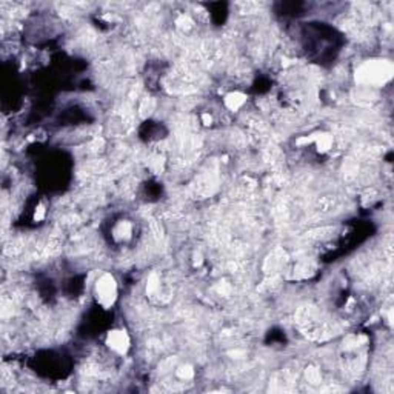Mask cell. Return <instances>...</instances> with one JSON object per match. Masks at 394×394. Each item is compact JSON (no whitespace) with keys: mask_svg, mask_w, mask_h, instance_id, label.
I'll list each match as a JSON object with an SVG mask.
<instances>
[{"mask_svg":"<svg viewBox=\"0 0 394 394\" xmlns=\"http://www.w3.org/2000/svg\"><path fill=\"white\" fill-rule=\"evenodd\" d=\"M94 296L98 305H102L103 308H110L114 305L115 299H117V282H115L113 274L105 273L98 277L94 285Z\"/></svg>","mask_w":394,"mask_h":394,"instance_id":"1","label":"cell"},{"mask_svg":"<svg viewBox=\"0 0 394 394\" xmlns=\"http://www.w3.org/2000/svg\"><path fill=\"white\" fill-rule=\"evenodd\" d=\"M130 337L123 329H113L106 336V345H108L114 353L120 356L127 354L130 350Z\"/></svg>","mask_w":394,"mask_h":394,"instance_id":"2","label":"cell"},{"mask_svg":"<svg viewBox=\"0 0 394 394\" xmlns=\"http://www.w3.org/2000/svg\"><path fill=\"white\" fill-rule=\"evenodd\" d=\"M223 103L225 106L230 110V111H239L240 108H244V105L246 103V96L240 91H232V93H228L223 98Z\"/></svg>","mask_w":394,"mask_h":394,"instance_id":"3","label":"cell"},{"mask_svg":"<svg viewBox=\"0 0 394 394\" xmlns=\"http://www.w3.org/2000/svg\"><path fill=\"white\" fill-rule=\"evenodd\" d=\"M312 142L316 143L319 153H327V151H329V148L333 147V136L328 132H322V134H317Z\"/></svg>","mask_w":394,"mask_h":394,"instance_id":"4","label":"cell"},{"mask_svg":"<svg viewBox=\"0 0 394 394\" xmlns=\"http://www.w3.org/2000/svg\"><path fill=\"white\" fill-rule=\"evenodd\" d=\"M176 374L179 376V379L190 380V379L194 378V370H193L191 365H182V366H179V368L176 370Z\"/></svg>","mask_w":394,"mask_h":394,"instance_id":"5","label":"cell"},{"mask_svg":"<svg viewBox=\"0 0 394 394\" xmlns=\"http://www.w3.org/2000/svg\"><path fill=\"white\" fill-rule=\"evenodd\" d=\"M157 290H159V280H157V277H156V276H151V277H149V280H148V285H147V293H148L149 296H153Z\"/></svg>","mask_w":394,"mask_h":394,"instance_id":"6","label":"cell"},{"mask_svg":"<svg viewBox=\"0 0 394 394\" xmlns=\"http://www.w3.org/2000/svg\"><path fill=\"white\" fill-rule=\"evenodd\" d=\"M202 120H203V125H207V127H210V125L213 123V117H211L208 113H203L202 114Z\"/></svg>","mask_w":394,"mask_h":394,"instance_id":"7","label":"cell"}]
</instances>
